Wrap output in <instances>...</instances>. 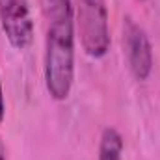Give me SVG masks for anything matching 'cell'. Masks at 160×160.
Returning a JSON list of instances; mask_svg holds the SVG:
<instances>
[{"label": "cell", "mask_w": 160, "mask_h": 160, "mask_svg": "<svg viewBox=\"0 0 160 160\" xmlns=\"http://www.w3.org/2000/svg\"><path fill=\"white\" fill-rule=\"evenodd\" d=\"M45 88L62 102L71 95L75 82V11L71 0H45Z\"/></svg>", "instance_id": "6da1fadb"}, {"label": "cell", "mask_w": 160, "mask_h": 160, "mask_svg": "<svg viewBox=\"0 0 160 160\" xmlns=\"http://www.w3.org/2000/svg\"><path fill=\"white\" fill-rule=\"evenodd\" d=\"M84 52L93 58H104L110 50V26L106 0H78L77 19Z\"/></svg>", "instance_id": "7a4b0ae2"}, {"label": "cell", "mask_w": 160, "mask_h": 160, "mask_svg": "<svg viewBox=\"0 0 160 160\" xmlns=\"http://www.w3.org/2000/svg\"><path fill=\"white\" fill-rule=\"evenodd\" d=\"M123 48L132 77L147 80L153 71V45L147 32L130 17H127L123 24Z\"/></svg>", "instance_id": "3957f363"}, {"label": "cell", "mask_w": 160, "mask_h": 160, "mask_svg": "<svg viewBox=\"0 0 160 160\" xmlns=\"http://www.w3.org/2000/svg\"><path fill=\"white\" fill-rule=\"evenodd\" d=\"M0 24L17 50H24L34 39V22L26 0H0Z\"/></svg>", "instance_id": "277c9868"}, {"label": "cell", "mask_w": 160, "mask_h": 160, "mask_svg": "<svg viewBox=\"0 0 160 160\" xmlns=\"http://www.w3.org/2000/svg\"><path fill=\"white\" fill-rule=\"evenodd\" d=\"M123 136L118 128L106 127L101 134V143H99V160H123Z\"/></svg>", "instance_id": "5b68a950"}, {"label": "cell", "mask_w": 160, "mask_h": 160, "mask_svg": "<svg viewBox=\"0 0 160 160\" xmlns=\"http://www.w3.org/2000/svg\"><path fill=\"white\" fill-rule=\"evenodd\" d=\"M6 116V101H4V89H2V82H0V123L4 121Z\"/></svg>", "instance_id": "8992f818"}, {"label": "cell", "mask_w": 160, "mask_h": 160, "mask_svg": "<svg viewBox=\"0 0 160 160\" xmlns=\"http://www.w3.org/2000/svg\"><path fill=\"white\" fill-rule=\"evenodd\" d=\"M0 160H6V145H4L2 138H0Z\"/></svg>", "instance_id": "52a82bcc"}]
</instances>
